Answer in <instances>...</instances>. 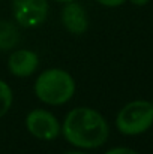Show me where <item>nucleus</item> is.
Returning a JSON list of instances; mask_svg holds the SVG:
<instances>
[{
  "instance_id": "obj_4",
  "label": "nucleus",
  "mask_w": 153,
  "mask_h": 154,
  "mask_svg": "<svg viewBox=\"0 0 153 154\" xmlns=\"http://www.w3.org/2000/svg\"><path fill=\"white\" fill-rule=\"evenodd\" d=\"M48 8V0H12V15L26 29L41 26L47 20Z\"/></svg>"
},
{
  "instance_id": "obj_2",
  "label": "nucleus",
  "mask_w": 153,
  "mask_h": 154,
  "mask_svg": "<svg viewBox=\"0 0 153 154\" xmlns=\"http://www.w3.org/2000/svg\"><path fill=\"white\" fill-rule=\"evenodd\" d=\"M33 88L41 102L51 106H60L72 99L75 93V81L69 72L51 67L36 78Z\"/></svg>"
},
{
  "instance_id": "obj_8",
  "label": "nucleus",
  "mask_w": 153,
  "mask_h": 154,
  "mask_svg": "<svg viewBox=\"0 0 153 154\" xmlns=\"http://www.w3.org/2000/svg\"><path fill=\"white\" fill-rule=\"evenodd\" d=\"M20 41V33L17 27L8 21H0V50L6 51L14 48Z\"/></svg>"
},
{
  "instance_id": "obj_10",
  "label": "nucleus",
  "mask_w": 153,
  "mask_h": 154,
  "mask_svg": "<svg viewBox=\"0 0 153 154\" xmlns=\"http://www.w3.org/2000/svg\"><path fill=\"white\" fill-rule=\"evenodd\" d=\"M105 154H138V153L134 151V150H131V148H126V147H117V148L108 150Z\"/></svg>"
},
{
  "instance_id": "obj_7",
  "label": "nucleus",
  "mask_w": 153,
  "mask_h": 154,
  "mask_svg": "<svg viewBox=\"0 0 153 154\" xmlns=\"http://www.w3.org/2000/svg\"><path fill=\"white\" fill-rule=\"evenodd\" d=\"M39 66L38 54L30 50H18L9 55L8 69L12 75L18 78H27L35 73Z\"/></svg>"
},
{
  "instance_id": "obj_1",
  "label": "nucleus",
  "mask_w": 153,
  "mask_h": 154,
  "mask_svg": "<svg viewBox=\"0 0 153 154\" xmlns=\"http://www.w3.org/2000/svg\"><path fill=\"white\" fill-rule=\"evenodd\" d=\"M60 132L71 145L92 150L107 142L110 127L101 112L92 108L80 106L68 112Z\"/></svg>"
},
{
  "instance_id": "obj_14",
  "label": "nucleus",
  "mask_w": 153,
  "mask_h": 154,
  "mask_svg": "<svg viewBox=\"0 0 153 154\" xmlns=\"http://www.w3.org/2000/svg\"><path fill=\"white\" fill-rule=\"evenodd\" d=\"M54 2H60V3H68V2H75V0H54Z\"/></svg>"
},
{
  "instance_id": "obj_3",
  "label": "nucleus",
  "mask_w": 153,
  "mask_h": 154,
  "mask_svg": "<svg viewBox=\"0 0 153 154\" xmlns=\"http://www.w3.org/2000/svg\"><path fill=\"white\" fill-rule=\"evenodd\" d=\"M153 124V105L147 100H134L126 103L116 117V126L123 135H140Z\"/></svg>"
},
{
  "instance_id": "obj_12",
  "label": "nucleus",
  "mask_w": 153,
  "mask_h": 154,
  "mask_svg": "<svg viewBox=\"0 0 153 154\" xmlns=\"http://www.w3.org/2000/svg\"><path fill=\"white\" fill-rule=\"evenodd\" d=\"M132 5H135V6H144V5H147L150 0H129Z\"/></svg>"
},
{
  "instance_id": "obj_9",
  "label": "nucleus",
  "mask_w": 153,
  "mask_h": 154,
  "mask_svg": "<svg viewBox=\"0 0 153 154\" xmlns=\"http://www.w3.org/2000/svg\"><path fill=\"white\" fill-rule=\"evenodd\" d=\"M12 100H14V94L9 84L0 79V118L8 114V111L12 106Z\"/></svg>"
},
{
  "instance_id": "obj_13",
  "label": "nucleus",
  "mask_w": 153,
  "mask_h": 154,
  "mask_svg": "<svg viewBox=\"0 0 153 154\" xmlns=\"http://www.w3.org/2000/svg\"><path fill=\"white\" fill-rule=\"evenodd\" d=\"M63 154H87V153H83V151H68V153H63Z\"/></svg>"
},
{
  "instance_id": "obj_11",
  "label": "nucleus",
  "mask_w": 153,
  "mask_h": 154,
  "mask_svg": "<svg viewBox=\"0 0 153 154\" xmlns=\"http://www.w3.org/2000/svg\"><path fill=\"white\" fill-rule=\"evenodd\" d=\"M98 3H101L102 6H107V8H117L120 5H123L126 0H96Z\"/></svg>"
},
{
  "instance_id": "obj_6",
  "label": "nucleus",
  "mask_w": 153,
  "mask_h": 154,
  "mask_svg": "<svg viewBox=\"0 0 153 154\" xmlns=\"http://www.w3.org/2000/svg\"><path fill=\"white\" fill-rule=\"evenodd\" d=\"M62 23L72 35H84L89 29V18L84 8L75 2L65 3L62 9Z\"/></svg>"
},
{
  "instance_id": "obj_15",
  "label": "nucleus",
  "mask_w": 153,
  "mask_h": 154,
  "mask_svg": "<svg viewBox=\"0 0 153 154\" xmlns=\"http://www.w3.org/2000/svg\"><path fill=\"white\" fill-rule=\"evenodd\" d=\"M152 105H153V100H152Z\"/></svg>"
},
{
  "instance_id": "obj_5",
  "label": "nucleus",
  "mask_w": 153,
  "mask_h": 154,
  "mask_svg": "<svg viewBox=\"0 0 153 154\" xmlns=\"http://www.w3.org/2000/svg\"><path fill=\"white\" fill-rule=\"evenodd\" d=\"M27 130L41 141H54L62 130V124L47 109H33L26 117Z\"/></svg>"
}]
</instances>
